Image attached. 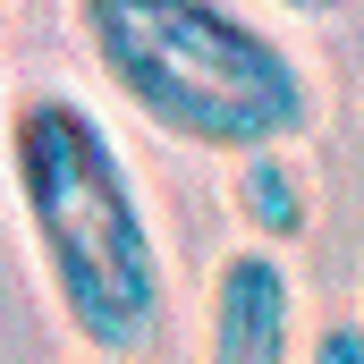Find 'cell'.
Instances as JSON below:
<instances>
[{
  "instance_id": "cell-1",
  "label": "cell",
  "mask_w": 364,
  "mask_h": 364,
  "mask_svg": "<svg viewBox=\"0 0 364 364\" xmlns=\"http://www.w3.org/2000/svg\"><path fill=\"white\" fill-rule=\"evenodd\" d=\"M0 170L68 339L102 364H153L170 348V255L102 110L60 85L17 93L0 119Z\"/></svg>"
},
{
  "instance_id": "cell-2",
  "label": "cell",
  "mask_w": 364,
  "mask_h": 364,
  "mask_svg": "<svg viewBox=\"0 0 364 364\" xmlns=\"http://www.w3.org/2000/svg\"><path fill=\"white\" fill-rule=\"evenodd\" d=\"M68 26L119 110L186 153L255 161L322 119L314 68L246 0H68Z\"/></svg>"
},
{
  "instance_id": "cell-3",
  "label": "cell",
  "mask_w": 364,
  "mask_h": 364,
  "mask_svg": "<svg viewBox=\"0 0 364 364\" xmlns=\"http://www.w3.org/2000/svg\"><path fill=\"white\" fill-rule=\"evenodd\" d=\"M203 364H296V279L272 246H229L212 263Z\"/></svg>"
},
{
  "instance_id": "cell-4",
  "label": "cell",
  "mask_w": 364,
  "mask_h": 364,
  "mask_svg": "<svg viewBox=\"0 0 364 364\" xmlns=\"http://www.w3.org/2000/svg\"><path fill=\"white\" fill-rule=\"evenodd\" d=\"M229 203H237V229H246V246H272V255H279L288 237H305V229H314V195H305V161H296V144L237 161Z\"/></svg>"
},
{
  "instance_id": "cell-5",
  "label": "cell",
  "mask_w": 364,
  "mask_h": 364,
  "mask_svg": "<svg viewBox=\"0 0 364 364\" xmlns=\"http://www.w3.org/2000/svg\"><path fill=\"white\" fill-rule=\"evenodd\" d=\"M305 364H364V314H339L305 339Z\"/></svg>"
},
{
  "instance_id": "cell-6",
  "label": "cell",
  "mask_w": 364,
  "mask_h": 364,
  "mask_svg": "<svg viewBox=\"0 0 364 364\" xmlns=\"http://www.w3.org/2000/svg\"><path fill=\"white\" fill-rule=\"evenodd\" d=\"M263 9H296V17H331V9H348V0H263Z\"/></svg>"
},
{
  "instance_id": "cell-7",
  "label": "cell",
  "mask_w": 364,
  "mask_h": 364,
  "mask_svg": "<svg viewBox=\"0 0 364 364\" xmlns=\"http://www.w3.org/2000/svg\"><path fill=\"white\" fill-rule=\"evenodd\" d=\"M0 51H9V0H0ZM0 119H9V102H0Z\"/></svg>"
},
{
  "instance_id": "cell-8",
  "label": "cell",
  "mask_w": 364,
  "mask_h": 364,
  "mask_svg": "<svg viewBox=\"0 0 364 364\" xmlns=\"http://www.w3.org/2000/svg\"><path fill=\"white\" fill-rule=\"evenodd\" d=\"M77 364H102V356H77Z\"/></svg>"
}]
</instances>
